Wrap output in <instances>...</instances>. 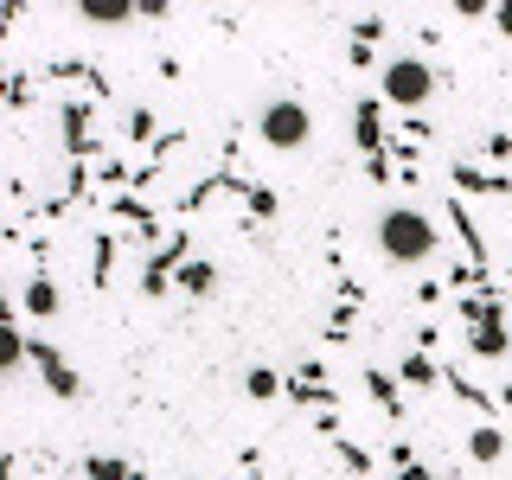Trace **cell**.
<instances>
[{"label":"cell","instance_id":"obj_1","mask_svg":"<svg viewBox=\"0 0 512 480\" xmlns=\"http://www.w3.org/2000/svg\"><path fill=\"white\" fill-rule=\"evenodd\" d=\"M378 250H384V263H397V269H423L429 256L442 250L436 218L416 212V205H391V212L378 218Z\"/></svg>","mask_w":512,"mask_h":480},{"label":"cell","instance_id":"obj_2","mask_svg":"<svg viewBox=\"0 0 512 480\" xmlns=\"http://www.w3.org/2000/svg\"><path fill=\"white\" fill-rule=\"evenodd\" d=\"M256 141L276 154H295L314 141V109L301 103V96H276V103H263V116H256Z\"/></svg>","mask_w":512,"mask_h":480},{"label":"cell","instance_id":"obj_3","mask_svg":"<svg viewBox=\"0 0 512 480\" xmlns=\"http://www.w3.org/2000/svg\"><path fill=\"white\" fill-rule=\"evenodd\" d=\"M436 96V64L429 58H391L384 64V103L391 109H423Z\"/></svg>","mask_w":512,"mask_h":480},{"label":"cell","instance_id":"obj_4","mask_svg":"<svg viewBox=\"0 0 512 480\" xmlns=\"http://www.w3.org/2000/svg\"><path fill=\"white\" fill-rule=\"evenodd\" d=\"M26 359H32V365H39V378H45V384H52V397H64V404H71V397H77V391H84V384H77V372H71V365H64V359H58V352H52V346H39V340H26Z\"/></svg>","mask_w":512,"mask_h":480},{"label":"cell","instance_id":"obj_5","mask_svg":"<svg viewBox=\"0 0 512 480\" xmlns=\"http://www.w3.org/2000/svg\"><path fill=\"white\" fill-rule=\"evenodd\" d=\"M180 256H186V237H167V244H160V256L141 269V288H148V295H160V288H167V269L180 263Z\"/></svg>","mask_w":512,"mask_h":480},{"label":"cell","instance_id":"obj_6","mask_svg":"<svg viewBox=\"0 0 512 480\" xmlns=\"http://www.w3.org/2000/svg\"><path fill=\"white\" fill-rule=\"evenodd\" d=\"M20 308H26L32 320H52V314H58V288H52V276H32L26 295H20Z\"/></svg>","mask_w":512,"mask_h":480},{"label":"cell","instance_id":"obj_7","mask_svg":"<svg viewBox=\"0 0 512 480\" xmlns=\"http://www.w3.org/2000/svg\"><path fill=\"white\" fill-rule=\"evenodd\" d=\"M474 352H480V359H500V352H506V333H500V314H480L474 320Z\"/></svg>","mask_w":512,"mask_h":480},{"label":"cell","instance_id":"obj_8","mask_svg":"<svg viewBox=\"0 0 512 480\" xmlns=\"http://www.w3.org/2000/svg\"><path fill=\"white\" fill-rule=\"evenodd\" d=\"M500 455H506V436H500L493 423H480L474 436H468V461H480V468H487V461H500Z\"/></svg>","mask_w":512,"mask_h":480},{"label":"cell","instance_id":"obj_9","mask_svg":"<svg viewBox=\"0 0 512 480\" xmlns=\"http://www.w3.org/2000/svg\"><path fill=\"white\" fill-rule=\"evenodd\" d=\"M77 13H84L90 26H122V20H135L141 7H103V0H84V7H77Z\"/></svg>","mask_w":512,"mask_h":480},{"label":"cell","instance_id":"obj_10","mask_svg":"<svg viewBox=\"0 0 512 480\" xmlns=\"http://www.w3.org/2000/svg\"><path fill=\"white\" fill-rule=\"evenodd\" d=\"M180 288H186V295H212V288H218V269L212 263H186L180 269Z\"/></svg>","mask_w":512,"mask_h":480},{"label":"cell","instance_id":"obj_11","mask_svg":"<svg viewBox=\"0 0 512 480\" xmlns=\"http://www.w3.org/2000/svg\"><path fill=\"white\" fill-rule=\"evenodd\" d=\"M455 186H474V192H506L500 173H480V167H468V160H455Z\"/></svg>","mask_w":512,"mask_h":480},{"label":"cell","instance_id":"obj_12","mask_svg":"<svg viewBox=\"0 0 512 480\" xmlns=\"http://www.w3.org/2000/svg\"><path fill=\"white\" fill-rule=\"evenodd\" d=\"M244 391L256 397V404H269V397H276V391H282V378H276V372H263V365H250V378H244Z\"/></svg>","mask_w":512,"mask_h":480},{"label":"cell","instance_id":"obj_13","mask_svg":"<svg viewBox=\"0 0 512 480\" xmlns=\"http://www.w3.org/2000/svg\"><path fill=\"white\" fill-rule=\"evenodd\" d=\"M436 378V365H429V352H410L404 359V384H429Z\"/></svg>","mask_w":512,"mask_h":480},{"label":"cell","instance_id":"obj_14","mask_svg":"<svg viewBox=\"0 0 512 480\" xmlns=\"http://www.w3.org/2000/svg\"><path fill=\"white\" fill-rule=\"evenodd\" d=\"M365 384H372V397H378V404H384V410H397V384H391V378H384V372H365Z\"/></svg>","mask_w":512,"mask_h":480},{"label":"cell","instance_id":"obj_15","mask_svg":"<svg viewBox=\"0 0 512 480\" xmlns=\"http://www.w3.org/2000/svg\"><path fill=\"white\" fill-rule=\"evenodd\" d=\"M109 263H116V244L103 237V244H96V269H90V276H96V282H109Z\"/></svg>","mask_w":512,"mask_h":480},{"label":"cell","instance_id":"obj_16","mask_svg":"<svg viewBox=\"0 0 512 480\" xmlns=\"http://www.w3.org/2000/svg\"><path fill=\"white\" fill-rule=\"evenodd\" d=\"M154 135V116L148 109H135V116H128V141H148Z\"/></svg>","mask_w":512,"mask_h":480},{"label":"cell","instance_id":"obj_17","mask_svg":"<svg viewBox=\"0 0 512 480\" xmlns=\"http://www.w3.org/2000/svg\"><path fill=\"white\" fill-rule=\"evenodd\" d=\"M340 461H346L352 474H365V468H372V455H365V448H352V442H340Z\"/></svg>","mask_w":512,"mask_h":480},{"label":"cell","instance_id":"obj_18","mask_svg":"<svg viewBox=\"0 0 512 480\" xmlns=\"http://www.w3.org/2000/svg\"><path fill=\"white\" fill-rule=\"evenodd\" d=\"M397 480H442L436 468H423V461H416V468H397Z\"/></svg>","mask_w":512,"mask_h":480},{"label":"cell","instance_id":"obj_19","mask_svg":"<svg viewBox=\"0 0 512 480\" xmlns=\"http://www.w3.org/2000/svg\"><path fill=\"white\" fill-rule=\"evenodd\" d=\"M493 26H500V32H512V7H493Z\"/></svg>","mask_w":512,"mask_h":480},{"label":"cell","instance_id":"obj_20","mask_svg":"<svg viewBox=\"0 0 512 480\" xmlns=\"http://www.w3.org/2000/svg\"><path fill=\"white\" fill-rule=\"evenodd\" d=\"M500 404H506V410H512V384H506V391H500Z\"/></svg>","mask_w":512,"mask_h":480}]
</instances>
